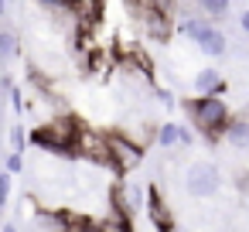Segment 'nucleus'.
<instances>
[{
	"label": "nucleus",
	"mask_w": 249,
	"mask_h": 232,
	"mask_svg": "<svg viewBox=\"0 0 249 232\" xmlns=\"http://www.w3.org/2000/svg\"><path fill=\"white\" fill-rule=\"evenodd\" d=\"M229 14V0H201L198 4V18L205 21V18H212V21H218V18H225Z\"/></svg>",
	"instance_id": "9d476101"
},
{
	"label": "nucleus",
	"mask_w": 249,
	"mask_h": 232,
	"mask_svg": "<svg viewBox=\"0 0 249 232\" xmlns=\"http://www.w3.org/2000/svg\"><path fill=\"white\" fill-rule=\"evenodd\" d=\"M222 89H225L222 72H215V69H201V72L195 75V92H198V99H212V96H218Z\"/></svg>",
	"instance_id": "0eeeda50"
},
{
	"label": "nucleus",
	"mask_w": 249,
	"mask_h": 232,
	"mask_svg": "<svg viewBox=\"0 0 249 232\" xmlns=\"http://www.w3.org/2000/svg\"><path fill=\"white\" fill-rule=\"evenodd\" d=\"M82 123L75 116H52L48 123H41L28 140L52 150V154H75V137H79Z\"/></svg>",
	"instance_id": "f257e3e1"
},
{
	"label": "nucleus",
	"mask_w": 249,
	"mask_h": 232,
	"mask_svg": "<svg viewBox=\"0 0 249 232\" xmlns=\"http://www.w3.org/2000/svg\"><path fill=\"white\" fill-rule=\"evenodd\" d=\"M222 137L232 143V147H249V116H232L222 130Z\"/></svg>",
	"instance_id": "6e6552de"
},
{
	"label": "nucleus",
	"mask_w": 249,
	"mask_h": 232,
	"mask_svg": "<svg viewBox=\"0 0 249 232\" xmlns=\"http://www.w3.org/2000/svg\"><path fill=\"white\" fill-rule=\"evenodd\" d=\"M18 58V35L7 31V28H0V65H7Z\"/></svg>",
	"instance_id": "1a4fd4ad"
},
{
	"label": "nucleus",
	"mask_w": 249,
	"mask_h": 232,
	"mask_svg": "<svg viewBox=\"0 0 249 232\" xmlns=\"http://www.w3.org/2000/svg\"><path fill=\"white\" fill-rule=\"evenodd\" d=\"M7 11H11V7H7V4H4V0H0V18H4V14H7Z\"/></svg>",
	"instance_id": "6ab92c4d"
},
{
	"label": "nucleus",
	"mask_w": 249,
	"mask_h": 232,
	"mask_svg": "<svg viewBox=\"0 0 249 232\" xmlns=\"http://www.w3.org/2000/svg\"><path fill=\"white\" fill-rule=\"evenodd\" d=\"M21 171H24V157L21 154H11L7 157V174H21Z\"/></svg>",
	"instance_id": "dca6fc26"
},
{
	"label": "nucleus",
	"mask_w": 249,
	"mask_h": 232,
	"mask_svg": "<svg viewBox=\"0 0 249 232\" xmlns=\"http://www.w3.org/2000/svg\"><path fill=\"white\" fill-rule=\"evenodd\" d=\"M75 154H79L82 161H92V164H106V167H109V143H106V133L82 126L79 137H75Z\"/></svg>",
	"instance_id": "423d86ee"
},
{
	"label": "nucleus",
	"mask_w": 249,
	"mask_h": 232,
	"mask_svg": "<svg viewBox=\"0 0 249 232\" xmlns=\"http://www.w3.org/2000/svg\"><path fill=\"white\" fill-rule=\"evenodd\" d=\"M184 109H188L191 123H195L198 130H205L208 137H218V133L225 130V123L232 120V116H229V106H225L218 96H212V99H191V103H184Z\"/></svg>",
	"instance_id": "f03ea898"
},
{
	"label": "nucleus",
	"mask_w": 249,
	"mask_h": 232,
	"mask_svg": "<svg viewBox=\"0 0 249 232\" xmlns=\"http://www.w3.org/2000/svg\"><path fill=\"white\" fill-rule=\"evenodd\" d=\"M218 188H222V174H218V167L212 161L188 164V171H184V191L191 198H212Z\"/></svg>",
	"instance_id": "20e7f679"
},
{
	"label": "nucleus",
	"mask_w": 249,
	"mask_h": 232,
	"mask_svg": "<svg viewBox=\"0 0 249 232\" xmlns=\"http://www.w3.org/2000/svg\"><path fill=\"white\" fill-rule=\"evenodd\" d=\"M0 232H21V229H18L14 222H7V225H0Z\"/></svg>",
	"instance_id": "a211bd4d"
},
{
	"label": "nucleus",
	"mask_w": 249,
	"mask_h": 232,
	"mask_svg": "<svg viewBox=\"0 0 249 232\" xmlns=\"http://www.w3.org/2000/svg\"><path fill=\"white\" fill-rule=\"evenodd\" d=\"M109 143V167L116 171H133L143 161V147H137V140H130L126 133H106Z\"/></svg>",
	"instance_id": "39448f33"
},
{
	"label": "nucleus",
	"mask_w": 249,
	"mask_h": 232,
	"mask_svg": "<svg viewBox=\"0 0 249 232\" xmlns=\"http://www.w3.org/2000/svg\"><path fill=\"white\" fill-rule=\"evenodd\" d=\"M7 96H11V109H14V113H24V92H21V89L14 86V89H11Z\"/></svg>",
	"instance_id": "2eb2a0df"
},
{
	"label": "nucleus",
	"mask_w": 249,
	"mask_h": 232,
	"mask_svg": "<svg viewBox=\"0 0 249 232\" xmlns=\"http://www.w3.org/2000/svg\"><path fill=\"white\" fill-rule=\"evenodd\" d=\"M181 133H184V126H181V123H164V126L157 130V143L171 150V147H178V143H181Z\"/></svg>",
	"instance_id": "9b49d317"
},
{
	"label": "nucleus",
	"mask_w": 249,
	"mask_h": 232,
	"mask_svg": "<svg viewBox=\"0 0 249 232\" xmlns=\"http://www.w3.org/2000/svg\"><path fill=\"white\" fill-rule=\"evenodd\" d=\"M7 198H11V174L4 171V174H0V208L7 205Z\"/></svg>",
	"instance_id": "4468645a"
},
{
	"label": "nucleus",
	"mask_w": 249,
	"mask_h": 232,
	"mask_svg": "<svg viewBox=\"0 0 249 232\" xmlns=\"http://www.w3.org/2000/svg\"><path fill=\"white\" fill-rule=\"evenodd\" d=\"M181 35H188L205 55H212V58H218V55H225L229 52V41H225V35L215 28V24H208V21H201V18H184V21H178L174 24Z\"/></svg>",
	"instance_id": "7ed1b4c3"
},
{
	"label": "nucleus",
	"mask_w": 249,
	"mask_h": 232,
	"mask_svg": "<svg viewBox=\"0 0 249 232\" xmlns=\"http://www.w3.org/2000/svg\"><path fill=\"white\" fill-rule=\"evenodd\" d=\"M24 143H28V133H24L21 123H14L11 126V147H14V154H24Z\"/></svg>",
	"instance_id": "f8f14e48"
},
{
	"label": "nucleus",
	"mask_w": 249,
	"mask_h": 232,
	"mask_svg": "<svg viewBox=\"0 0 249 232\" xmlns=\"http://www.w3.org/2000/svg\"><path fill=\"white\" fill-rule=\"evenodd\" d=\"M65 232H99V229H96V222H89V218L69 215V229H65Z\"/></svg>",
	"instance_id": "ddd939ff"
},
{
	"label": "nucleus",
	"mask_w": 249,
	"mask_h": 232,
	"mask_svg": "<svg viewBox=\"0 0 249 232\" xmlns=\"http://www.w3.org/2000/svg\"><path fill=\"white\" fill-rule=\"evenodd\" d=\"M239 28H242V35H249V11H242V18H239Z\"/></svg>",
	"instance_id": "f3484780"
}]
</instances>
